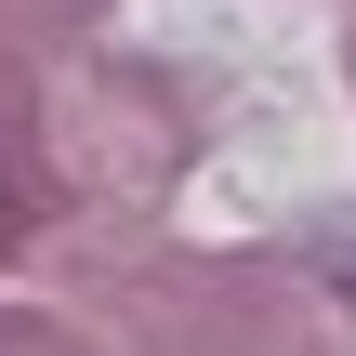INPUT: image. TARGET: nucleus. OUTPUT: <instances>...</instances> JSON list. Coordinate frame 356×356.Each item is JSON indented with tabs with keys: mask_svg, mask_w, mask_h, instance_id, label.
Returning a JSON list of instances; mask_svg holds the SVG:
<instances>
[{
	"mask_svg": "<svg viewBox=\"0 0 356 356\" xmlns=\"http://www.w3.org/2000/svg\"><path fill=\"white\" fill-rule=\"evenodd\" d=\"M343 291H356V251H343Z\"/></svg>",
	"mask_w": 356,
	"mask_h": 356,
	"instance_id": "nucleus-1",
	"label": "nucleus"
}]
</instances>
